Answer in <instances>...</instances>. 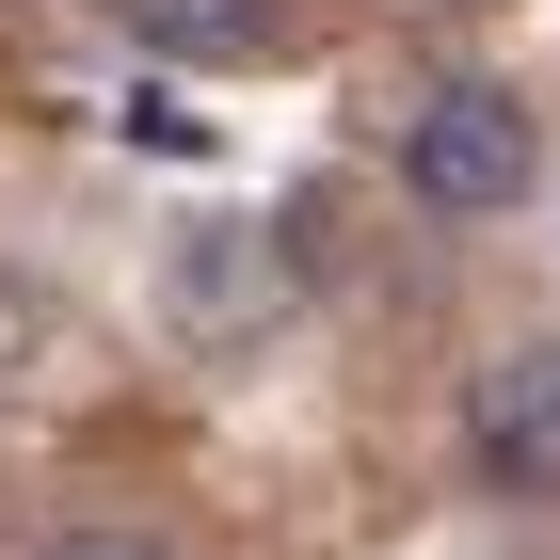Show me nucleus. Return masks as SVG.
<instances>
[{"label": "nucleus", "instance_id": "1", "mask_svg": "<svg viewBox=\"0 0 560 560\" xmlns=\"http://www.w3.org/2000/svg\"><path fill=\"white\" fill-rule=\"evenodd\" d=\"M528 176H545V113H528L513 81H432L417 113H400V192L448 224L480 209H528Z\"/></svg>", "mask_w": 560, "mask_h": 560}, {"label": "nucleus", "instance_id": "2", "mask_svg": "<svg viewBox=\"0 0 560 560\" xmlns=\"http://www.w3.org/2000/svg\"><path fill=\"white\" fill-rule=\"evenodd\" d=\"M465 465L497 497H560V337H513L465 385Z\"/></svg>", "mask_w": 560, "mask_h": 560}, {"label": "nucleus", "instance_id": "3", "mask_svg": "<svg viewBox=\"0 0 560 560\" xmlns=\"http://www.w3.org/2000/svg\"><path fill=\"white\" fill-rule=\"evenodd\" d=\"M161 65H257L272 48V0H113Z\"/></svg>", "mask_w": 560, "mask_h": 560}, {"label": "nucleus", "instance_id": "4", "mask_svg": "<svg viewBox=\"0 0 560 560\" xmlns=\"http://www.w3.org/2000/svg\"><path fill=\"white\" fill-rule=\"evenodd\" d=\"M48 560H176V545H161V528H65Z\"/></svg>", "mask_w": 560, "mask_h": 560}]
</instances>
